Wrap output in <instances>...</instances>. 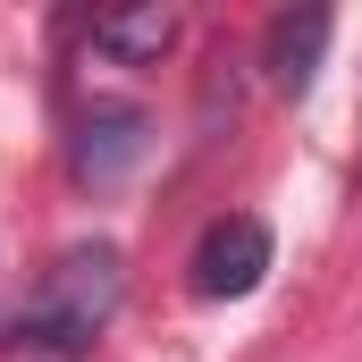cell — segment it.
<instances>
[{"mask_svg":"<svg viewBox=\"0 0 362 362\" xmlns=\"http://www.w3.org/2000/svg\"><path fill=\"white\" fill-rule=\"evenodd\" d=\"M118 303H127V262H118V245H68L42 286H34V303L17 312V337L34 346V354H85L93 337L118 320Z\"/></svg>","mask_w":362,"mask_h":362,"instance_id":"1","label":"cell"},{"mask_svg":"<svg viewBox=\"0 0 362 362\" xmlns=\"http://www.w3.org/2000/svg\"><path fill=\"white\" fill-rule=\"evenodd\" d=\"M262 278H270V228L253 211H228V219L202 228V245H194V295L202 303H236Z\"/></svg>","mask_w":362,"mask_h":362,"instance_id":"2","label":"cell"},{"mask_svg":"<svg viewBox=\"0 0 362 362\" xmlns=\"http://www.w3.org/2000/svg\"><path fill=\"white\" fill-rule=\"evenodd\" d=\"M329 34H337L329 8H278L270 25H262V76H270L286 101H303L312 76H320V59H329Z\"/></svg>","mask_w":362,"mask_h":362,"instance_id":"3","label":"cell"},{"mask_svg":"<svg viewBox=\"0 0 362 362\" xmlns=\"http://www.w3.org/2000/svg\"><path fill=\"white\" fill-rule=\"evenodd\" d=\"M135 152H144V110H127V101H118V110H93V118H85L76 169H85L93 185H110L127 160H135Z\"/></svg>","mask_w":362,"mask_h":362,"instance_id":"4","label":"cell"},{"mask_svg":"<svg viewBox=\"0 0 362 362\" xmlns=\"http://www.w3.org/2000/svg\"><path fill=\"white\" fill-rule=\"evenodd\" d=\"M177 42V8H135V17H93V51L127 59V68H152L160 51Z\"/></svg>","mask_w":362,"mask_h":362,"instance_id":"5","label":"cell"}]
</instances>
